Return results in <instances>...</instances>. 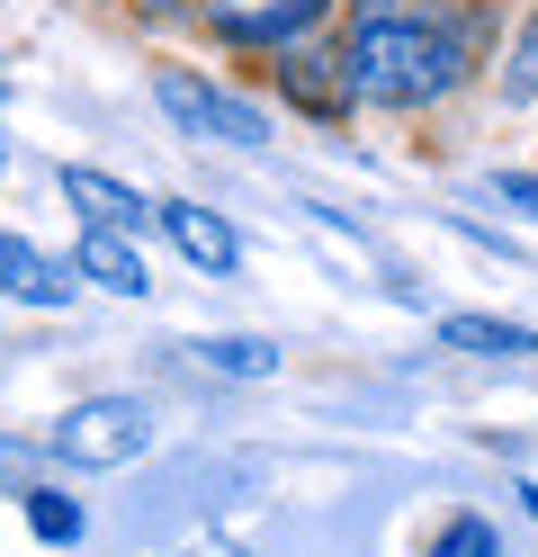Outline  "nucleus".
<instances>
[{"mask_svg": "<svg viewBox=\"0 0 538 557\" xmlns=\"http://www.w3.org/2000/svg\"><path fill=\"white\" fill-rule=\"evenodd\" d=\"M485 37H493L485 0H466L458 18H341L333 27L341 90H350V109H377V117L449 109L485 73Z\"/></svg>", "mask_w": 538, "mask_h": 557, "instance_id": "obj_1", "label": "nucleus"}, {"mask_svg": "<svg viewBox=\"0 0 538 557\" xmlns=\"http://www.w3.org/2000/svg\"><path fill=\"white\" fill-rule=\"evenodd\" d=\"M153 109L171 117V135H189V145H234V153L270 145V109L242 99L234 82L198 73V63H153Z\"/></svg>", "mask_w": 538, "mask_h": 557, "instance_id": "obj_2", "label": "nucleus"}, {"mask_svg": "<svg viewBox=\"0 0 538 557\" xmlns=\"http://www.w3.org/2000/svg\"><path fill=\"white\" fill-rule=\"evenodd\" d=\"M153 449V405L143 396H82L46 423V459L63 468H135Z\"/></svg>", "mask_w": 538, "mask_h": 557, "instance_id": "obj_3", "label": "nucleus"}, {"mask_svg": "<svg viewBox=\"0 0 538 557\" xmlns=\"http://www.w3.org/2000/svg\"><path fill=\"white\" fill-rule=\"evenodd\" d=\"M198 27H207L225 54L270 63V54H287V46L333 37V27H341V0H242V10H207Z\"/></svg>", "mask_w": 538, "mask_h": 557, "instance_id": "obj_4", "label": "nucleus"}, {"mask_svg": "<svg viewBox=\"0 0 538 557\" xmlns=\"http://www.w3.org/2000/svg\"><path fill=\"white\" fill-rule=\"evenodd\" d=\"M261 73H270V90L287 99V109H297V117H314V126L359 117V109H350V90H341V46H333V37L287 46V54H270V63H261Z\"/></svg>", "mask_w": 538, "mask_h": 557, "instance_id": "obj_5", "label": "nucleus"}, {"mask_svg": "<svg viewBox=\"0 0 538 557\" xmlns=\"http://www.w3.org/2000/svg\"><path fill=\"white\" fill-rule=\"evenodd\" d=\"M153 234H162L189 270H207V278H234V270H242L234 216H215V207H198V198H153Z\"/></svg>", "mask_w": 538, "mask_h": 557, "instance_id": "obj_6", "label": "nucleus"}, {"mask_svg": "<svg viewBox=\"0 0 538 557\" xmlns=\"http://www.w3.org/2000/svg\"><path fill=\"white\" fill-rule=\"evenodd\" d=\"M0 297H10V306H36V315H63V306L82 297V270L54 261L46 243H27V234L0 225Z\"/></svg>", "mask_w": 538, "mask_h": 557, "instance_id": "obj_7", "label": "nucleus"}, {"mask_svg": "<svg viewBox=\"0 0 538 557\" xmlns=\"http://www.w3.org/2000/svg\"><path fill=\"white\" fill-rule=\"evenodd\" d=\"M72 270H82V288H99V297H153V270H143V243L135 234H117V225H82L72 234Z\"/></svg>", "mask_w": 538, "mask_h": 557, "instance_id": "obj_8", "label": "nucleus"}, {"mask_svg": "<svg viewBox=\"0 0 538 557\" xmlns=\"http://www.w3.org/2000/svg\"><path fill=\"white\" fill-rule=\"evenodd\" d=\"M63 198H72V216H82V225H117V234L153 225V198L126 189L117 171H90V162H63Z\"/></svg>", "mask_w": 538, "mask_h": 557, "instance_id": "obj_9", "label": "nucleus"}, {"mask_svg": "<svg viewBox=\"0 0 538 557\" xmlns=\"http://www.w3.org/2000/svg\"><path fill=\"white\" fill-rule=\"evenodd\" d=\"M440 351H466V360H538V333L512 324V315H440Z\"/></svg>", "mask_w": 538, "mask_h": 557, "instance_id": "obj_10", "label": "nucleus"}, {"mask_svg": "<svg viewBox=\"0 0 538 557\" xmlns=\"http://www.w3.org/2000/svg\"><path fill=\"white\" fill-rule=\"evenodd\" d=\"M18 512H27V531L46 540V548H82V531H90V512H82V495H63V485H18Z\"/></svg>", "mask_w": 538, "mask_h": 557, "instance_id": "obj_11", "label": "nucleus"}, {"mask_svg": "<svg viewBox=\"0 0 538 557\" xmlns=\"http://www.w3.org/2000/svg\"><path fill=\"white\" fill-rule=\"evenodd\" d=\"M493 90L512 99V109H538V10L502 37V63H493Z\"/></svg>", "mask_w": 538, "mask_h": 557, "instance_id": "obj_12", "label": "nucleus"}, {"mask_svg": "<svg viewBox=\"0 0 538 557\" xmlns=\"http://www.w3.org/2000/svg\"><path fill=\"white\" fill-rule=\"evenodd\" d=\"M198 360L215 369V377H278V342H261V333H215V342H198Z\"/></svg>", "mask_w": 538, "mask_h": 557, "instance_id": "obj_13", "label": "nucleus"}, {"mask_svg": "<svg viewBox=\"0 0 538 557\" xmlns=\"http://www.w3.org/2000/svg\"><path fill=\"white\" fill-rule=\"evenodd\" d=\"M422 557H502V531H493L485 512H449L440 531H430V548H422Z\"/></svg>", "mask_w": 538, "mask_h": 557, "instance_id": "obj_14", "label": "nucleus"}, {"mask_svg": "<svg viewBox=\"0 0 538 557\" xmlns=\"http://www.w3.org/2000/svg\"><path fill=\"white\" fill-rule=\"evenodd\" d=\"M466 0H341V18H458Z\"/></svg>", "mask_w": 538, "mask_h": 557, "instance_id": "obj_15", "label": "nucleus"}, {"mask_svg": "<svg viewBox=\"0 0 538 557\" xmlns=\"http://www.w3.org/2000/svg\"><path fill=\"white\" fill-rule=\"evenodd\" d=\"M493 198H502V207H521V216L538 225V171H493Z\"/></svg>", "mask_w": 538, "mask_h": 557, "instance_id": "obj_16", "label": "nucleus"}, {"mask_svg": "<svg viewBox=\"0 0 538 557\" xmlns=\"http://www.w3.org/2000/svg\"><path fill=\"white\" fill-rule=\"evenodd\" d=\"M143 10H171L179 18V10H207V0H143Z\"/></svg>", "mask_w": 538, "mask_h": 557, "instance_id": "obj_17", "label": "nucleus"}, {"mask_svg": "<svg viewBox=\"0 0 538 557\" xmlns=\"http://www.w3.org/2000/svg\"><path fill=\"white\" fill-rule=\"evenodd\" d=\"M512 495H521V512H529V521H538V485H512Z\"/></svg>", "mask_w": 538, "mask_h": 557, "instance_id": "obj_18", "label": "nucleus"}, {"mask_svg": "<svg viewBox=\"0 0 538 557\" xmlns=\"http://www.w3.org/2000/svg\"><path fill=\"white\" fill-rule=\"evenodd\" d=\"M0 171H10V135H0Z\"/></svg>", "mask_w": 538, "mask_h": 557, "instance_id": "obj_19", "label": "nucleus"}]
</instances>
